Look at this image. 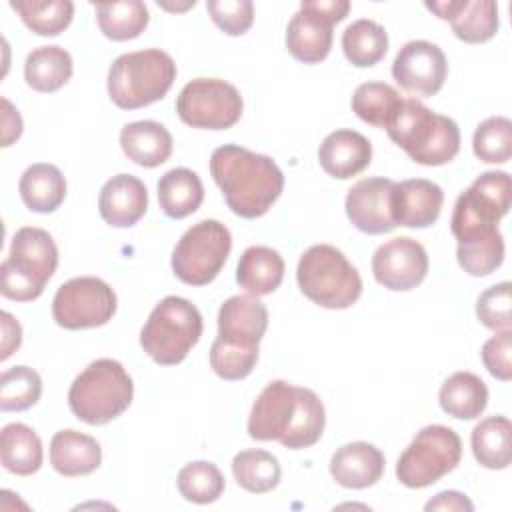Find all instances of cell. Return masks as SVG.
I'll list each match as a JSON object with an SVG mask.
<instances>
[{
	"label": "cell",
	"instance_id": "d6a6232c",
	"mask_svg": "<svg viewBox=\"0 0 512 512\" xmlns=\"http://www.w3.org/2000/svg\"><path fill=\"white\" fill-rule=\"evenodd\" d=\"M94 10L100 32L114 42L138 38L150 20L146 4L140 0L102 2L96 4Z\"/></svg>",
	"mask_w": 512,
	"mask_h": 512
},
{
	"label": "cell",
	"instance_id": "7a4b0ae2",
	"mask_svg": "<svg viewBox=\"0 0 512 512\" xmlns=\"http://www.w3.org/2000/svg\"><path fill=\"white\" fill-rule=\"evenodd\" d=\"M210 174L228 208L248 220L264 216L284 188V174L270 156L238 144H224L212 152Z\"/></svg>",
	"mask_w": 512,
	"mask_h": 512
},
{
	"label": "cell",
	"instance_id": "8d00e7d4",
	"mask_svg": "<svg viewBox=\"0 0 512 512\" xmlns=\"http://www.w3.org/2000/svg\"><path fill=\"white\" fill-rule=\"evenodd\" d=\"M10 6L38 36H58L70 26L74 16L70 0H10Z\"/></svg>",
	"mask_w": 512,
	"mask_h": 512
},
{
	"label": "cell",
	"instance_id": "ab89813d",
	"mask_svg": "<svg viewBox=\"0 0 512 512\" xmlns=\"http://www.w3.org/2000/svg\"><path fill=\"white\" fill-rule=\"evenodd\" d=\"M472 150L486 164H504L512 156V122L506 116H490L472 136Z\"/></svg>",
	"mask_w": 512,
	"mask_h": 512
},
{
	"label": "cell",
	"instance_id": "ba28073f",
	"mask_svg": "<svg viewBox=\"0 0 512 512\" xmlns=\"http://www.w3.org/2000/svg\"><path fill=\"white\" fill-rule=\"evenodd\" d=\"M202 314L186 298L166 296L140 330V346L160 366L180 364L202 336Z\"/></svg>",
	"mask_w": 512,
	"mask_h": 512
},
{
	"label": "cell",
	"instance_id": "ac0fdd59",
	"mask_svg": "<svg viewBox=\"0 0 512 512\" xmlns=\"http://www.w3.org/2000/svg\"><path fill=\"white\" fill-rule=\"evenodd\" d=\"M268 328V310L266 306L250 294L230 296L218 310V336L216 340L258 350V344Z\"/></svg>",
	"mask_w": 512,
	"mask_h": 512
},
{
	"label": "cell",
	"instance_id": "f546056e",
	"mask_svg": "<svg viewBox=\"0 0 512 512\" xmlns=\"http://www.w3.org/2000/svg\"><path fill=\"white\" fill-rule=\"evenodd\" d=\"M476 462L490 470H504L512 462V424L506 416L480 420L470 436Z\"/></svg>",
	"mask_w": 512,
	"mask_h": 512
},
{
	"label": "cell",
	"instance_id": "c3c4849f",
	"mask_svg": "<svg viewBox=\"0 0 512 512\" xmlns=\"http://www.w3.org/2000/svg\"><path fill=\"white\" fill-rule=\"evenodd\" d=\"M424 508L426 510H460V512L466 510V512H472L474 504L462 492L444 490V492L436 494L432 500H428Z\"/></svg>",
	"mask_w": 512,
	"mask_h": 512
},
{
	"label": "cell",
	"instance_id": "74e56055",
	"mask_svg": "<svg viewBox=\"0 0 512 512\" xmlns=\"http://www.w3.org/2000/svg\"><path fill=\"white\" fill-rule=\"evenodd\" d=\"M178 492L184 500L194 504H212L224 492V476L216 464L206 460L188 462L176 476Z\"/></svg>",
	"mask_w": 512,
	"mask_h": 512
},
{
	"label": "cell",
	"instance_id": "7dc6e473",
	"mask_svg": "<svg viewBox=\"0 0 512 512\" xmlns=\"http://www.w3.org/2000/svg\"><path fill=\"white\" fill-rule=\"evenodd\" d=\"M2 104V146H10L14 140L20 138L22 134V118L18 110L10 104L8 98L0 100Z\"/></svg>",
	"mask_w": 512,
	"mask_h": 512
},
{
	"label": "cell",
	"instance_id": "8992f818",
	"mask_svg": "<svg viewBox=\"0 0 512 512\" xmlns=\"http://www.w3.org/2000/svg\"><path fill=\"white\" fill-rule=\"evenodd\" d=\"M58 266V248L52 236L36 226L16 230L8 258L0 264V292L8 300L32 302Z\"/></svg>",
	"mask_w": 512,
	"mask_h": 512
},
{
	"label": "cell",
	"instance_id": "836d02e7",
	"mask_svg": "<svg viewBox=\"0 0 512 512\" xmlns=\"http://www.w3.org/2000/svg\"><path fill=\"white\" fill-rule=\"evenodd\" d=\"M342 50L352 66L370 68L384 58L388 50V34L378 22L360 18L342 32Z\"/></svg>",
	"mask_w": 512,
	"mask_h": 512
},
{
	"label": "cell",
	"instance_id": "f35d334b",
	"mask_svg": "<svg viewBox=\"0 0 512 512\" xmlns=\"http://www.w3.org/2000/svg\"><path fill=\"white\" fill-rule=\"evenodd\" d=\"M42 394L40 374L30 366H12L0 376V410L22 412L32 408Z\"/></svg>",
	"mask_w": 512,
	"mask_h": 512
},
{
	"label": "cell",
	"instance_id": "484cf974",
	"mask_svg": "<svg viewBox=\"0 0 512 512\" xmlns=\"http://www.w3.org/2000/svg\"><path fill=\"white\" fill-rule=\"evenodd\" d=\"M284 278V260L270 246H250L236 266V282L250 296L272 294Z\"/></svg>",
	"mask_w": 512,
	"mask_h": 512
},
{
	"label": "cell",
	"instance_id": "bcb514c9",
	"mask_svg": "<svg viewBox=\"0 0 512 512\" xmlns=\"http://www.w3.org/2000/svg\"><path fill=\"white\" fill-rule=\"evenodd\" d=\"M0 322H2V354H0V360H6L12 352H16L20 348L22 328L10 312H2Z\"/></svg>",
	"mask_w": 512,
	"mask_h": 512
},
{
	"label": "cell",
	"instance_id": "cb8c5ba5",
	"mask_svg": "<svg viewBox=\"0 0 512 512\" xmlns=\"http://www.w3.org/2000/svg\"><path fill=\"white\" fill-rule=\"evenodd\" d=\"M100 462L102 448L96 438L88 434L66 428L58 430L50 440V464L58 474L66 478L86 476L94 472Z\"/></svg>",
	"mask_w": 512,
	"mask_h": 512
},
{
	"label": "cell",
	"instance_id": "277c9868",
	"mask_svg": "<svg viewBox=\"0 0 512 512\" xmlns=\"http://www.w3.org/2000/svg\"><path fill=\"white\" fill-rule=\"evenodd\" d=\"M176 80V64L160 48L120 54L108 70V96L122 110H138L166 96Z\"/></svg>",
	"mask_w": 512,
	"mask_h": 512
},
{
	"label": "cell",
	"instance_id": "4fadbf2b",
	"mask_svg": "<svg viewBox=\"0 0 512 512\" xmlns=\"http://www.w3.org/2000/svg\"><path fill=\"white\" fill-rule=\"evenodd\" d=\"M348 10V0H304L286 28L288 52L304 64L322 62L332 48V28Z\"/></svg>",
	"mask_w": 512,
	"mask_h": 512
},
{
	"label": "cell",
	"instance_id": "60d3db41",
	"mask_svg": "<svg viewBox=\"0 0 512 512\" xmlns=\"http://www.w3.org/2000/svg\"><path fill=\"white\" fill-rule=\"evenodd\" d=\"M456 258L460 268L470 276H488L504 260V238L498 232L486 238L460 242L456 248Z\"/></svg>",
	"mask_w": 512,
	"mask_h": 512
},
{
	"label": "cell",
	"instance_id": "ffe728a7",
	"mask_svg": "<svg viewBox=\"0 0 512 512\" xmlns=\"http://www.w3.org/2000/svg\"><path fill=\"white\" fill-rule=\"evenodd\" d=\"M442 204L444 192L432 180L408 178L394 182L392 216L396 226L428 228L438 220Z\"/></svg>",
	"mask_w": 512,
	"mask_h": 512
},
{
	"label": "cell",
	"instance_id": "2e32d148",
	"mask_svg": "<svg viewBox=\"0 0 512 512\" xmlns=\"http://www.w3.org/2000/svg\"><path fill=\"white\" fill-rule=\"evenodd\" d=\"M446 74L448 62L444 52L428 40L404 44L392 62V76L400 88L424 98L440 92Z\"/></svg>",
	"mask_w": 512,
	"mask_h": 512
},
{
	"label": "cell",
	"instance_id": "603a6c76",
	"mask_svg": "<svg viewBox=\"0 0 512 512\" xmlns=\"http://www.w3.org/2000/svg\"><path fill=\"white\" fill-rule=\"evenodd\" d=\"M318 160L328 176L348 180L368 168L372 160V144L356 130H334L322 140Z\"/></svg>",
	"mask_w": 512,
	"mask_h": 512
},
{
	"label": "cell",
	"instance_id": "f1b7e54d",
	"mask_svg": "<svg viewBox=\"0 0 512 512\" xmlns=\"http://www.w3.org/2000/svg\"><path fill=\"white\" fill-rule=\"evenodd\" d=\"M158 204L168 218L180 220L196 212L204 200V186L190 168H172L158 180Z\"/></svg>",
	"mask_w": 512,
	"mask_h": 512
},
{
	"label": "cell",
	"instance_id": "44dd1931",
	"mask_svg": "<svg viewBox=\"0 0 512 512\" xmlns=\"http://www.w3.org/2000/svg\"><path fill=\"white\" fill-rule=\"evenodd\" d=\"M148 208V190L132 174L112 176L100 190L98 210L106 224L114 228L134 226Z\"/></svg>",
	"mask_w": 512,
	"mask_h": 512
},
{
	"label": "cell",
	"instance_id": "7bdbcfd3",
	"mask_svg": "<svg viewBox=\"0 0 512 512\" xmlns=\"http://www.w3.org/2000/svg\"><path fill=\"white\" fill-rule=\"evenodd\" d=\"M510 304H512V284L510 282L494 284L478 296L476 316L482 322V326L494 332L510 330L512 326Z\"/></svg>",
	"mask_w": 512,
	"mask_h": 512
},
{
	"label": "cell",
	"instance_id": "9c48e42d",
	"mask_svg": "<svg viewBox=\"0 0 512 512\" xmlns=\"http://www.w3.org/2000/svg\"><path fill=\"white\" fill-rule=\"evenodd\" d=\"M512 184L508 172L490 170L480 174L456 200L450 218L458 242L486 238L498 232V222L510 210Z\"/></svg>",
	"mask_w": 512,
	"mask_h": 512
},
{
	"label": "cell",
	"instance_id": "6da1fadb",
	"mask_svg": "<svg viewBox=\"0 0 512 512\" xmlns=\"http://www.w3.org/2000/svg\"><path fill=\"white\" fill-rule=\"evenodd\" d=\"M324 426L326 410L320 396L284 380L266 384L248 416V436L252 440H276L290 450L314 446Z\"/></svg>",
	"mask_w": 512,
	"mask_h": 512
},
{
	"label": "cell",
	"instance_id": "8fae6325",
	"mask_svg": "<svg viewBox=\"0 0 512 512\" xmlns=\"http://www.w3.org/2000/svg\"><path fill=\"white\" fill-rule=\"evenodd\" d=\"M232 250L230 230L218 220H200L188 228L172 252V272L190 286L210 284Z\"/></svg>",
	"mask_w": 512,
	"mask_h": 512
},
{
	"label": "cell",
	"instance_id": "4dcf8cb0",
	"mask_svg": "<svg viewBox=\"0 0 512 512\" xmlns=\"http://www.w3.org/2000/svg\"><path fill=\"white\" fill-rule=\"evenodd\" d=\"M42 442L38 434L22 424L10 422L0 432V462L16 476H30L42 466Z\"/></svg>",
	"mask_w": 512,
	"mask_h": 512
},
{
	"label": "cell",
	"instance_id": "f6af8a7d",
	"mask_svg": "<svg viewBox=\"0 0 512 512\" xmlns=\"http://www.w3.org/2000/svg\"><path fill=\"white\" fill-rule=\"evenodd\" d=\"M486 370L502 382L512 378V332L500 330L488 338L480 350Z\"/></svg>",
	"mask_w": 512,
	"mask_h": 512
},
{
	"label": "cell",
	"instance_id": "7402d4cb",
	"mask_svg": "<svg viewBox=\"0 0 512 512\" xmlns=\"http://www.w3.org/2000/svg\"><path fill=\"white\" fill-rule=\"evenodd\" d=\"M384 454L368 442H348L330 458V476L342 488L364 490L374 486L384 474Z\"/></svg>",
	"mask_w": 512,
	"mask_h": 512
},
{
	"label": "cell",
	"instance_id": "83f0119b",
	"mask_svg": "<svg viewBox=\"0 0 512 512\" xmlns=\"http://www.w3.org/2000/svg\"><path fill=\"white\" fill-rule=\"evenodd\" d=\"M438 402L448 416L474 420L486 410L488 388L484 380L472 372H454L440 386Z\"/></svg>",
	"mask_w": 512,
	"mask_h": 512
},
{
	"label": "cell",
	"instance_id": "e0dca14e",
	"mask_svg": "<svg viewBox=\"0 0 512 512\" xmlns=\"http://www.w3.org/2000/svg\"><path fill=\"white\" fill-rule=\"evenodd\" d=\"M392 190L390 178L374 176L358 180L346 194V216L354 228L364 234H386L396 228L392 216Z\"/></svg>",
	"mask_w": 512,
	"mask_h": 512
},
{
	"label": "cell",
	"instance_id": "d4e9b609",
	"mask_svg": "<svg viewBox=\"0 0 512 512\" xmlns=\"http://www.w3.org/2000/svg\"><path fill=\"white\" fill-rule=\"evenodd\" d=\"M122 152L138 166L156 168L172 154V134L154 120L128 122L120 130Z\"/></svg>",
	"mask_w": 512,
	"mask_h": 512
},
{
	"label": "cell",
	"instance_id": "e575fe53",
	"mask_svg": "<svg viewBox=\"0 0 512 512\" xmlns=\"http://www.w3.org/2000/svg\"><path fill=\"white\" fill-rule=\"evenodd\" d=\"M232 474L246 492L266 494L278 486L282 468L274 454L254 448L242 450L232 458Z\"/></svg>",
	"mask_w": 512,
	"mask_h": 512
},
{
	"label": "cell",
	"instance_id": "1f68e13d",
	"mask_svg": "<svg viewBox=\"0 0 512 512\" xmlns=\"http://www.w3.org/2000/svg\"><path fill=\"white\" fill-rule=\"evenodd\" d=\"M72 56L56 44L34 48L24 62L26 84L36 92H56L72 76Z\"/></svg>",
	"mask_w": 512,
	"mask_h": 512
},
{
	"label": "cell",
	"instance_id": "5b68a950",
	"mask_svg": "<svg viewBox=\"0 0 512 512\" xmlns=\"http://www.w3.org/2000/svg\"><path fill=\"white\" fill-rule=\"evenodd\" d=\"M132 396L134 384L124 366L112 358H98L70 384L68 406L78 420L102 426L118 418L130 406Z\"/></svg>",
	"mask_w": 512,
	"mask_h": 512
},
{
	"label": "cell",
	"instance_id": "4316f807",
	"mask_svg": "<svg viewBox=\"0 0 512 512\" xmlns=\"http://www.w3.org/2000/svg\"><path fill=\"white\" fill-rule=\"evenodd\" d=\"M18 192L28 210L50 214L66 198V180L58 166L38 162L24 170L18 182Z\"/></svg>",
	"mask_w": 512,
	"mask_h": 512
},
{
	"label": "cell",
	"instance_id": "d590c367",
	"mask_svg": "<svg viewBox=\"0 0 512 512\" xmlns=\"http://www.w3.org/2000/svg\"><path fill=\"white\" fill-rule=\"evenodd\" d=\"M400 92L384 82H364L352 94L354 114L370 126L388 128L402 104Z\"/></svg>",
	"mask_w": 512,
	"mask_h": 512
},
{
	"label": "cell",
	"instance_id": "3957f363",
	"mask_svg": "<svg viewBox=\"0 0 512 512\" xmlns=\"http://www.w3.org/2000/svg\"><path fill=\"white\" fill-rule=\"evenodd\" d=\"M386 132L396 146L422 166L448 164L460 150L458 124L416 98L402 100Z\"/></svg>",
	"mask_w": 512,
	"mask_h": 512
},
{
	"label": "cell",
	"instance_id": "ee69618b",
	"mask_svg": "<svg viewBox=\"0 0 512 512\" xmlns=\"http://www.w3.org/2000/svg\"><path fill=\"white\" fill-rule=\"evenodd\" d=\"M206 10L212 22L228 36H242L254 22L250 0H208Z\"/></svg>",
	"mask_w": 512,
	"mask_h": 512
},
{
	"label": "cell",
	"instance_id": "d6986e66",
	"mask_svg": "<svg viewBox=\"0 0 512 512\" xmlns=\"http://www.w3.org/2000/svg\"><path fill=\"white\" fill-rule=\"evenodd\" d=\"M438 18L448 20L456 38L468 44H482L498 32V4L494 0H442L426 2Z\"/></svg>",
	"mask_w": 512,
	"mask_h": 512
},
{
	"label": "cell",
	"instance_id": "7c38bea8",
	"mask_svg": "<svg viewBox=\"0 0 512 512\" xmlns=\"http://www.w3.org/2000/svg\"><path fill=\"white\" fill-rule=\"evenodd\" d=\"M242 108L238 88L220 78H194L176 98L178 118L192 128H232L240 120Z\"/></svg>",
	"mask_w": 512,
	"mask_h": 512
},
{
	"label": "cell",
	"instance_id": "30bf717a",
	"mask_svg": "<svg viewBox=\"0 0 512 512\" xmlns=\"http://www.w3.org/2000/svg\"><path fill=\"white\" fill-rule=\"evenodd\" d=\"M462 458L460 436L442 424L424 426L400 454L396 478L406 488H426L452 472Z\"/></svg>",
	"mask_w": 512,
	"mask_h": 512
},
{
	"label": "cell",
	"instance_id": "b9f144b4",
	"mask_svg": "<svg viewBox=\"0 0 512 512\" xmlns=\"http://www.w3.org/2000/svg\"><path fill=\"white\" fill-rule=\"evenodd\" d=\"M258 362V350L238 348L214 340L210 346V368L222 380H242L246 378Z\"/></svg>",
	"mask_w": 512,
	"mask_h": 512
},
{
	"label": "cell",
	"instance_id": "5bb4252c",
	"mask_svg": "<svg viewBox=\"0 0 512 512\" xmlns=\"http://www.w3.org/2000/svg\"><path fill=\"white\" fill-rule=\"evenodd\" d=\"M116 312L114 290L96 276H78L64 282L52 300V316L66 330L104 326Z\"/></svg>",
	"mask_w": 512,
	"mask_h": 512
},
{
	"label": "cell",
	"instance_id": "9a60e30c",
	"mask_svg": "<svg viewBox=\"0 0 512 512\" xmlns=\"http://www.w3.org/2000/svg\"><path fill=\"white\" fill-rule=\"evenodd\" d=\"M372 274L380 286L392 292L412 290L422 284L428 274V254L424 246L410 236L392 238L374 252Z\"/></svg>",
	"mask_w": 512,
	"mask_h": 512
},
{
	"label": "cell",
	"instance_id": "52a82bcc",
	"mask_svg": "<svg viewBox=\"0 0 512 512\" xmlns=\"http://www.w3.org/2000/svg\"><path fill=\"white\" fill-rule=\"evenodd\" d=\"M296 280L308 300L328 310L350 308L362 294L358 270L330 244H314L300 256Z\"/></svg>",
	"mask_w": 512,
	"mask_h": 512
}]
</instances>
